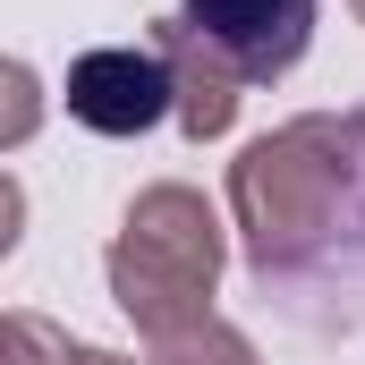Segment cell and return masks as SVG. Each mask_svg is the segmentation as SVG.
<instances>
[{
	"instance_id": "1",
	"label": "cell",
	"mask_w": 365,
	"mask_h": 365,
	"mask_svg": "<svg viewBox=\"0 0 365 365\" xmlns=\"http://www.w3.org/2000/svg\"><path fill=\"white\" fill-rule=\"evenodd\" d=\"M365 212V110H306L230 162V221L255 280L314 272Z\"/></svg>"
},
{
	"instance_id": "2",
	"label": "cell",
	"mask_w": 365,
	"mask_h": 365,
	"mask_svg": "<svg viewBox=\"0 0 365 365\" xmlns=\"http://www.w3.org/2000/svg\"><path fill=\"white\" fill-rule=\"evenodd\" d=\"M221 264H230L221 212H212L187 179L145 187V195L119 212V238H110V255H102L110 306L136 323V340L212 314V280H221Z\"/></svg>"
},
{
	"instance_id": "3",
	"label": "cell",
	"mask_w": 365,
	"mask_h": 365,
	"mask_svg": "<svg viewBox=\"0 0 365 365\" xmlns=\"http://www.w3.org/2000/svg\"><path fill=\"white\" fill-rule=\"evenodd\" d=\"M68 119L93 128V136H145L162 119H179V93H170V68L153 43H93L68 60Z\"/></svg>"
},
{
	"instance_id": "4",
	"label": "cell",
	"mask_w": 365,
	"mask_h": 365,
	"mask_svg": "<svg viewBox=\"0 0 365 365\" xmlns=\"http://www.w3.org/2000/svg\"><path fill=\"white\" fill-rule=\"evenodd\" d=\"M179 17L247 86H280L314 43V0H179Z\"/></svg>"
},
{
	"instance_id": "5",
	"label": "cell",
	"mask_w": 365,
	"mask_h": 365,
	"mask_svg": "<svg viewBox=\"0 0 365 365\" xmlns=\"http://www.w3.org/2000/svg\"><path fill=\"white\" fill-rule=\"evenodd\" d=\"M153 51L170 68V93H179V136L187 145H212L238 128V102H247V77L187 26V17H153Z\"/></svg>"
},
{
	"instance_id": "6",
	"label": "cell",
	"mask_w": 365,
	"mask_h": 365,
	"mask_svg": "<svg viewBox=\"0 0 365 365\" xmlns=\"http://www.w3.org/2000/svg\"><path fill=\"white\" fill-rule=\"evenodd\" d=\"M145 365H264V357H255V340H247L238 323L195 314L179 331H153V340H145Z\"/></svg>"
},
{
	"instance_id": "7",
	"label": "cell",
	"mask_w": 365,
	"mask_h": 365,
	"mask_svg": "<svg viewBox=\"0 0 365 365\" xmlns=\"http://www.w3.org/2000/svg\"><path fill=\"white\" fill-rule=\"evenodd\" d=\"M0 365H68V331L43 323L34 306H17V314L0 323Z\"/></svg>"
},
{
	"instance_id": "8",
	"label": "cell",
	"mask_w": 365,
	"mask_h": 365,
	"mask_svg": "<svg viewBox=\"0 0 365 365\" xmlns=\"http://www.w3.org/2000/svg\"><path fill=\"white\" fill-rule=\"evenodd\" d=\"M34 119H43V86H34V68H26V60H9V119H0V145L17 153V145L34 136Z\"/></svg>"
},
{
	"instance_id": "9",
	"label": "cell",
	"mask_w": 365,
	"mask_h": 365,
	"mask_svg": "<svg viewBox=\"0 0 365 365\" xmlns=\"http://www.w3.org/2000/svg\"><path fill=\"white\" fill-rule=\"evenodd\" d=\"M68 365H136V357H110V349H86V340H68Z\"/></svg>"
},
{
	"instance_id": "10",
	"label": "cell",
	"mask_w": 365,
	"mask_h": 365,
	"mask_svg": "<svg viewBox=\"0 0 365 365\" xmlns=\"http://www.w3.org/2000/svg\"><path fill=\"white\" fill-rule=\"evenodd\" d=\"M349 9H357V26H365V0H349Z\"/></svg>"
}]
</instances>
